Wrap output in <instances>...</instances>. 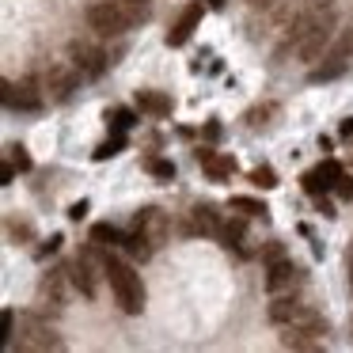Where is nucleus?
<instances>
[{"mask_svg": "<svg viewBox=\"0 0 353 353\" xmlns=\"http://www.w3.org/2000/svg\"><path fill=\"white\" fill-rule=\"evenodd\" d=\"M334 8L330 4H315V8L300 12L296 23H289V50L300 61H319L334 42Z\"/></svg>", "mask_w": 353, "mask_h": 353, "instance_id": "obj_1", "label": "nucleus"}, {"mask_svg": "<svg viewBox=\"0 0 353 353\" xmlns=\"http://www.w3.org/2000/svg\"><path fill=\"white\" fill-rule=\"evenodd\" d=\"M141 19H145L141 0H99V4L88 8V23L99 34H122L130 27H137Z\"/></svg>", "mask_w": 353, "mask_h": 353, "instance_id": "obj_2", "label": "nucleus"}, {"mask_svg": "<svg viewBox=\"0 0 353 353\" xmlns=\"http://www.w3.org/2000/svg\"><path fill=\"white\" fill-rule=\"evenodd\" d=\"M107 277H110V289H114L118 307H122L125 315H141V312H145V285H141V277L133 274L130 262L110 259L107 262Z\"/></svg>", "mask_w": 353, "mask_h": 353, "instance_id": "obj_3", "label": "nucleus"}, {"mask_svg": "<svg viewBox=\"0 0 353 353\" xmlns=\"http://www.w3.org/2000/svg\"><path fill=\"white\" fill-rule=\"evenodd\" d=\"M270 323H277V327L285 330H307V334H327V323H323L319 312H312L307 304H296V300L289 296H277L274 304H270Z\"/></svg>", "mask_w": 353, "mask_h": 353, "instance_id": "obj_4", "label": "nucleus"}, {"mask_svg": "<svg viewBox=\"0 0 353 353\" xmlns=\"http://www.w3.org/2000/svg\"><path fill=\"white\" fill-rule=\"evenodd\" d=\"M80 72H77V65H50L46 69V77H42V92H46V99L50 103H65V99H72V92L80 88Z\"/></svg>", "mask_w": 353, "mask_h": 353, "instance_id": "obj_5", "label": "nucleus"}, {"mask_svg": "<svg viewBox=\"0 0 353 353\" xmlns=\"http://www.w3.org/2000/svg\"><path fill=\"white\" fill-rule=\"evenodd\" d=\"M107 262L110 259H99L95 251H84L77 262H72V270H69L72 285H77L84 296H95V292H99V274H107Z\"/></svg>", "mask_w": 353, "mask_h": 353, "instance_id": "obj_6", "label": "nucleus"}, {"mask_svg": "<svg viewBox=\"0 0 353 353\" xmlns=\"http://www.w3.org/2000/svg\"><path fill=\"white\" fill-rule=\"evenodd\" d=\"M0 92H4V107H12V110H39L46 103V92H39L34 80H23V84H8L4 80Z\"/></svg>", "mask_w": 353, "mask_h": 353, "instance_id": "obj_7", "label": "nucleus"}, {"mask_svg": "<svg viewBox=\"0 0 353 353\" xmlns=\"http://www.w3.org/2000/svg\"><path fill=\"white\" fill-rule=\"evenodd\" d=\"M19 350H57L61 345V338L54 334V327L50 323H42V319H34V315H27L23 319V327H19Z\"/></svg>", "mask_w": 353, "mask_h": 353, "instance_id": "obj_8", "label": "nucleus"}, {"mask_svg": "<svg viewBox=\"0 0 353 353\" xmlns=\"http://www.w3.org/2000/svg\"><path fill=\"white\" fill-rule=\"evenodd\" d=\"M72 65H77V72L84 80H95L107 72V54H103L99 46H88V42H72Z\"/></svg>", "mask_w": 353, "mask_h": 353, "instance_id": "obj_9", "label": "nucleus"}, {"mask_svg": "<svg viewBox=\"0 0 353 353\" xmlns=\"http://www.w3.org/2000/svg\"><path fill=\"white\" fill-rule=\"evenodd\" d=\"M338 179H342V168H338L334 160H323L319 168H312V171H304V179H300V186H304L312 198H323L327 190H334L338 186Z\"/></svg>", "mask_w": 353, "mask_h": 353, "instance_id": "obj_10", "label": "nucleus"}, {"mask_svg": "<svg viewBox=\"0 0 353 353\" xmlns=\"http://www.w3.org/2000/svg\"><path fill=\"white\" fill-rule=\"evenodd\" d=\"M133 228H137V232H141V236H145L152 247H163V243H168L171 224H168V216H163L160 209H141V213L133 216Z\"/></svg>", "mask_w": 353, "mask_h": 353, "instance_id": "obj_11", "label": "nucleus"}, {"mask_svg": "<svg viewBox=\"0 0 353 353\" xmlns=\"http://www.w3.org/2000/svg\"><path fill=\"white\" fill-rule=\"evenodd\" d=\"M186 232L190 236H221V213L213 205H194L186 213Z\"/></svg>", "mask_w": 353, "mask_h": 353, "instance_id": "obj_12", "label": "nucleus"}, {"mask_svg": "<svg viewBox=\"0 0 353 353\" xmlns=\"http://www.w3.org/2000/svg\"><path fill=\"white\" fill-rule=\"evenodd\" d=\"M296 281H300V270L292 266L289 259H277V262H270V274H266V289L274 292V296H281L285 289H296Z\"/></svg>", "mask_w": 353, "mask_h": 353, "instance_id": "obj_13", "label": "nucleus"}, {"mask_svg": "<svg viewBox=\"0 0 353 353\" xmlns=\"http://www.w3.org/2000/svg\"><path fill=\"white\" fill-rule=\"evenodd\" d=\"M345 65H350V39L345 42H338L334 50L327 54V65H319V69H312V84H319V80H334V77H342L345 72Z\"/></svg>", "mask_w": 353, "mask_h": 353, "instance_id": "obj_14", "label": "nucleus"}, {"mask_svg": "<svg viewBox=\"0 0 353 353\" xmlns=\"http://www.w3.org/2000/svg\"><path fill=\"white\" fill-rule=\"evenodd\" d=\"M198 163L205 168V175L213 179V183H224V179L236 175V160H232V156H224V152H213V148H201Z\"/></svg>", "mask_w": 353, "mask_h": 353, "instance_id": "obj_15", "label": "nucleus"}, {"mask_svg": "<svg viewBox=\"0 0 353 353\" xmlns=\"http://www.w3.org/2000/svg\"><path fill=\"white\" fill-rule=\"evenodd\" d=\"M198 23H201V4H190V8H183L179 23L168 31V46H183V42H190V34L198 31Z\"/></svg>", "mask_w": 353, "mask_h": 353, "instance_id": "obj_16", "label": "nucleus"}, {"mask_svg": "<svg viewBox=\"0 0 353 353\" xmlns=\"http://www.w3.org/2000/svg\"><path fill=\"white\" fill-rule=\"evenodd\" d=\"M137 107L152 118H168L171 114V95L163 92H137Z\"/></svg>", "mask_w": 353, "mask_h": 353, "instance_id": "obj_17", "label": "nucleus"}, {"mask_svg": "<svg viewBox=\"0 0 353 353\" xmlns=\"http://www.w3.org/2000/svg\"><path fill=\"white\" fill-rule=\"evenodd\" d=\"M65 281H69V277H65L61 270H54V274H50L46 281H42L39 300H50L54 307H61V304H65Z\"/></svg>", "mask_w": 353, "mask_h": 353, "instance_id": "obj_18", "label": "nucleus"}, {"mask_svg": "<svg viewBox=\"0 0 353 353\" xmlns=\"http://www.w3.org/2000/svg\"><path fill=\"white\" fill-rule=\"evenodd\" d=\"M281 345H285V350H304V353H315V350H323V338H319V334H307V330H285Z\"/></svg>", "mask_w": 353, "mask_h": 353, "instance_id": "obj_19", "label": "nucleus"}, {"mask_svg": "<svg viewBox=\"0 0 353 353\" xmlns=\"http://www.w3.org/2000/svg\"><path fill=\"white\" fill-rule=\"evenodd\" d=\"M92 239H95V247H122L125 243V232L114 228V224H95Z\"/></svg>", "mask_w": 353, "mask_h": 353, "instance_id": "obj_20", "label": "nucleus"}, {"mask_svg": "<svg viewBox=\"0 0 353 353\" xmlns=\"http://www.w3.org/2000/svg\"><path fill=\"white\" fill-rule=\"evenodd\" d=\"M122 251H125V254H130V259H141V262H145V259H148V254H152V251H156V247H152V243H148V239H145V236H141V232H137V228H133V232H130V236H125V243H122Z\"/></svg>", "mask_w": 353, "mask_h": 353, "instance_id": "obj_21", "label": "nucleus"}, {"mask_svg": "<svg viewBox=\"0 0 353 353\" xmlns=\"http://www.w3.org/2000/svg\"><path fill=\"white\" fill-rule=\"evenodd\" d=\"M270 118H277V103H262V107H251L243 114L247 130H262V125H270Z\"/></svg>", "mask_w": 353, "mask_h": 353, "instance_id": "obj_22", "label": "nucleus"}, {"mask_svg": "<svg viewBox=\"0 0 353 353\" xmlns=\"http://www.w3.org/2000/svg\"><path fill=\"white\" fill-rule=\"evenodd\" d=\"M232 209L243 213V216H266L270 213L266 201H259V198H232Z\"/></svg>", "mask_w": 353, "mask_h": 353, "instance_id": "obj_23", "label": "nucleus"}, {"mask_svg": "<svg viewBox=\"0 0 353 353\" xmlns=\"http://www.w3.org/2000/svg\"><path fill=\"white\" fill-rule=\"evenodd\" d=\"M107 122H110V130L125 133L133 122H137V114H133V110H125V107H114V110H107Z\"/></svg>", "mask_w": 353, "mask_h": 353, "instance_id": "obj_24", "label": "nucleus"}, {"mask_svg": "<svg viewBox=\"0 0 353 353\" xmlns=\"http://www.w3.org/2000/svg\"><path fill=\"white\" fill-rule=\"evenodd\" d=\"M122 148H125V133L114 130V137H107L99 148H95V160H110V156H118Z\"/></svg>", "mask_w": 353, "mask_h": 353, "instance_id": "obj_25", "label": "nucleus"}, {"mask_svg": "<svg viewBox=\"0 0 353 353\" xmlns=\"http://www.w3.org/2000/svg\"><path fill=\"white\" fill-rule=\"evenodd\" d=\"M251 183L259 186V190H274V186H277L274 168H266V163H262V168H254V171H251Z\"/></svg>", "mask_w": 353, "mask_h": 353, "instance_id": "obj_26", "label": "nucleus"}, {"mask_svg": "<svg viewBox=\"0 0 353 353\" xmlns=\"http://www.w3.org/2000/svg\"><path fill=\"white\" fill-rule=\"evenodd\" d=\"M221 239H224V247H236L239 239H243V224H239V221L221 224Z\"/></svg>", "mask_w": 353, "mask_h": 353, "instance_id": "obj_27", "label": "nucleus"}, {"mask_svg": "<svg viewBox=\"0 0 353 353\" xmlns=\"http://www.w3.org/2000/svg\"><path fill=\"white\" fill-rule=\"evenodd\" d=\"M145 168L152 171L156 179H171V175H175V163H171V160H160V156H152V160H148Z\"/></svg>", "mask_w": 353, "mask_h": 353, "instance_id": "obj_28", "label": "nucleus"}, {"mask_svg": "<svg viewBox=\"0 0 353 353\" xmlns=\"http://www.w3.org/2000/svg\"><path fill=\"white\" fill-rule=\"evenodd\" d=\"M8 160L16 163L19 171H31V156H27V148H23V145H12V148H8Z\"/></svg>", "mask_w": 353, "mask_h": 353, "instance_id": "obj_29", "label": "nucleus"}, {"mask_svg": "<svg viewBox=\"0 0 353 353\" xmlns=\"http://www.w3.org/2000/svg\"><path fill=\"white\" fill-rule=\"evenodd\" d=\"M0 330H4V345H12V334H16V312L12 307H4V315H0Z\"/></svg>", "mask_w": 353, "mask_h": 353, "instance_id": "obj_30", "label": "nucleus"}, {"mask_svg": "<svg viewBox=\"0 0 353 353\" xmlns=\"http://www.w3.org/2000/svg\"><path fill=\"white\" fill-rule=\"evenodd\" d=\"M334 194H338V198H353V175H345V171H342V179H338Z\"/></svg>", "mask_w": 353, "mask_h": 353, "instance_id": "obj_31", "label": "nucleus"}, {"mask_svg": "<svg viewBox=\"0 0 353 353\" xmlns=\"http://www.w3.org/2000/svg\"><path fill=\"white\" fill-rule=\"evenodd\" d=\"M16 171H19V168H16V163H12V160H4V168H0V183L8 186V183H12V179H16Z\"/></svg>", "mask_w": 353, "mask_h": 353, "instance_id": "obj_32", "label": "nucleus"}, {"mask_svg": "<svg viewBox=\"0 0 353 353\" xmlns=\"http://www.w3.org/2000/svg\"><path fill=\"white\" fill-rule=\"evenodd\" d=\"M88 216V201H77V205L69 209V221H84Z\"/></svg>", "mask_w": 353, "mask_h": 353, "instance_id": "obj_33", "label": "nucleus"}, {"mask_svg": "<svg viewBox=\"0 0 353 353\" xmlns=\"http://www.w3.org/2000/svg\"><path fill=\"white\" fill-rule=\"evenodd\" d=\"M277 259H285V247L281 243H270L266 247V262H277Z\"/></svg>", "mask_w": 353, "mask_h": 353, "instance_id": "obj_34", "label": "nucleus"}, {"mask_svg": "<svg viewBox=\"0 0 353 353\" xmlns=\"http://www.w3.org/2000/svg\"><path fill=\"white\" fill-rule=\"evenodd\" d=\"M205 137H209V141H216V137H221V125L209 122V125H205Z\"/></svg>", "mask_w": 353, "mask_h": 353, "instance_id": "obj_35", "label": "nucleus"}, {"mask_svg": "<svg viewBox=\"0 0 353 353\" xmlns=\"http://www.w3.org/2000/svg\"><path fill=\"white\" fill-rule=\"evenodd\" d=\"M338 137H353V118H345L342 130H338Z\"/></svg>", "mask_w": 353, "mask_h": 353, "instance_id": "obj_36", "label": "nucleus"}, {"mask_svg": "<svg viewBox=\"0 0 353 353\" xmlns=\"http://www.w3.org/2000/svg\"><path fill=\"white\" fill-rule=\"evenodd\" d=\"M209 4H213V8H221V4H224V0H209Z\"/></svg>", "mask_w": 353, "mask_h": 353, "instance_id": "obj_37", "label": "nucleus"}, {"mask_svg": "<svg viewBox=\"0 0 353 353\" xmlns=\"http://www.w3.org/2000/svg\"><path fill=\"white\" fill-rule=\"evenodd\" d=\"M350 163H353V152H350Z\"/></svg>", "mask_w": 353, "mask_h": 353, "instance_id": "obj_38", "label": "nucleus"}, {"mask_svg": "<svg viewBox=\"0 0 353 353\" xmlns=\"http://www.w3.org/2000/svg\"><path fill=\"white\" fill-rule=\"evenodd\" d=\"M350 330H353V323H350Z\"/></svg>", "mask_w": 353, "mask_h": 353, "instance_id": "obj_39", "label": "nucleus"}, {"mask_svg": "<svg viewBox=\"0 0 353 353\" xmlns=\"http://www.w3.org/2000/svg\"><path fill=\"white\" fill-rule=\"evenodd\" d=\"M350 270H353V266H350ZM350 277H353V274H350Z\"/></svg>", "mask_w": 353, "mask_h": 353, "instance_id": "obj_40", "label": "nucleus"}]
</instances>
